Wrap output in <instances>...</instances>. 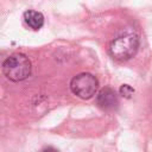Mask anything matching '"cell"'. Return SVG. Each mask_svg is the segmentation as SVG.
I'll use <instances>...</instances> for the list:
<instances>
[{"mask_svg": "<svg viewBox=\"0 0 152 152\" xmlns=\"http://www.w3.org/2000/svg\"><path fill=\"white\" fill-rule=\"evenodd\" d=\"M23 17H24L25 24H26L30 28H32V30H34V31L39 30V28L44 25V15H43L40 12H38V11L27 10V11L24 12V15H23Z\"/></svg>", "mask_w": 152, "mask_h": 152, "instance_id": "obj_5", "label": "cell"}, {"mask_svg": "<svg viewBox=\"0 0 152 152\" xmlns=\"http://www.w3.org/2000/svg\"><path fill=\"white\" fill-rule=\"evenodd\" d=\"M96 103L102 110H115L119 106V100L115 91L110 88H103L99 91L96 96Z\"/></svg>", "mask_w": 152, "mask_h": 152, "instance_id": "obj_4", "label": "cell"}, {"mask_svg": "<svg viewBox=\"0 0 152 152\" xmlns=\"http://www.w3.org/2000/svg\"><path fill=\"white\" fill-rule=\"evenodd\" d=\"M139 37L135 32H126L112 40L109 45V55L116 61H128L138 51Z\"/></svg>", "mask_w": 152, "mask_h": 152, "instance_id": "obj_1", "label": "cell"}, {"mask_svg": "<svg viewBox=\"0 0 152 152\" xmlns=\"http://www.w3.org/2000/svg\"><path fill=\"white\" fill-rule=\"evenodd\" d=\"M4 75L12 82H20L31 75V62L24 53H13L2 63Z\"/></svg>", "mask_w": 152, "mask_h": 152, "instance_id": "obj_2", "label": "cell"}, {"mask_svg": "<svg viewBox=\"0 0 152 152\" xmlns=\"http://www.w3.org/2000/svg\"><path fill=\"white\" fill-rule=\"evenodd\" d=\"M99 88L97 78L89 74V72H81L74 76L70 81V89L71 91L80 99L88 100L91 99Z\"/></svg>", "mask_w": 152, "mask_h": 152, "instance_id": "obj_3", "label": "cell"}, {"mask_svg": "<svg viewBox=\"0 0 152 152\" xmlns=\"http://www.w3.org/2000/svg\"><path fill=\"white\" fill-rule=\"evenodd\" d=\"M133 94H134V89H133L131 86H128V84H122V86L120 87V95H121L122 97H125V99H131Z\"/></svg>", "mask_w": 152, "mask_h": 152, "instance_id": "obj_6", "label": "cell"}]
</instances>
